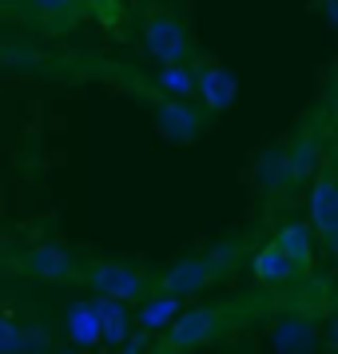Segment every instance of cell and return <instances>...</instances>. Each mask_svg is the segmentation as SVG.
<instances>
[{
  "label": "cell",
  "mask_w": 338,
  "mask_h": 354,
  "mask_svg": "<svg viewBox=\"0 0 338 354\" xmlns=\"http://www.w3.org/2000/svg\"><path fill=\"white\" fill-rule=\"evenodd\" d=\"M274 351L279 354H306L310 346H314V326L306 319H283L279 326H274Z\"/></svg>",
  "instance_id": "5bb4252c"
},
{
  "label": "cell",
  "mask_w": 338,
  "mask_h": 354,
  "mask_svg": "<svg viewBox=\"0 0 338 354\" xmlns=\"http://www.w3.org/2000/svg\"><path fill=\"white\" fill-rule=\"evenodd\" d=\"M156 124L160 131L171 140V144H191L195 136L203 131V112L191 108L187 100H160V108H156Z\"/></svg>",
  "instance_id": "5b68a950"
},
{
  "label": "cell",
  "mask_w": 338,
  "mask_h": 354,
  "mask_svg": "<svg viewBox=\"0 0 338 354\" xmlns=\"http://www.w3.org/2000/svg\"><path fill=\"white\" fill-rule=\"evenodd\" d=\"M20 267L32 274L36 283H72V274H76V255H72L68 247H60V243H36L32 251L24 255Z\"/></svg>",
  "instance_id": "277c9868"
},
{
  "label": "cell",
  "mask_w": 338,
  "mask_h": 354,
  "mask_svg": "<svg viewBox=\"0 0 338 354\" xmlns=\"http://www.w3.org/2000/svg\"><path fill=\"white\" fill-rule=\"evenodd\" d=\"M56 354H80V351H76V346H72V351H56Z\"/></svg>",
  "instance_id": "603a6c76"
},
{
  "label": "cell",
  "mask_w": 338,
  "mask_h": 354,
  "mask_svg": "<svg viewBox=\"0 0 338 354\" xmlns=\"http://www.w3.org/2000/svg\"><path fill=\"white\" fill-rule=\"evenodd\" d=\"M335 112H338V100H335Z\"/></svg>",
  "instance_id": "cb8c5ba5"
},
{
  "label": "cell",
  "mask_w": 338,
  "mask_h": 354,
  "mask_svg": "<svg viewBox=\"0 0 338 354\" xmlns=\"http://www.w3.org/2000/svg\"><path fill=\"white\" fill-rule=\"evenodd\" d=\"M283 160H287V171H290V183H299L314 171V160H319V147L314 140H299V144H290L283 151Z\"/></svg>",
  "instance_id": "2e32d148"
},
{
  "label": "cell",
  "mask_w": 338,
  "mask_h": 354,
  "mask_svg": "<svg viewBox=\"0 0 338 354\" xmlns=\"http://www.w3.org/2000/svg\"><path fill=\"white\" fill-rule=\"evenodd\" d=\"M88 287L104 295V299H120V303H135L144 295V274L135 271L131 263H115V259H104V263H92L88 267Z\"/></svg>",
  "instance_id": "7a4b0ae2"
},
{
  "label": "cell",
  "mask_w": 338,
  "mask_h": 354,
  "mask_svg": "<svg viewBox=\"0 0 338 354\" xmlns=\"http://www.w3.org/2000/svg\"><path fill=\"white\" fill-rule=\"evenodd\" d=\"M322 12H326V20H330V28L338 32V0H322Z\"/></svg>",
  "instance_id": "44dd1931"
},
{
  "label": "cell",
  "mask_w": 338,
  "mask_h": 354,
  "mask_svg": "<svg viewBox=\"0 0 338 354\" xmlns=\"http://www.w3.org/2000/svg\"><path fill=\"white\" fill-rule=\"evenodd\" d=\"M215 335H219V310L215 306H191V310H179L176 319H171V326H167V346L179 354L199 351Z\"/></svg>",
  "instance_id": "3957f363"
},
{
  "label": "cell",
  "mask_w": 338,
  "mask_h": 354,
  "mask_svg": "<svg viewBox=\"0 0 338 354\" xmlns=\"http://www.w3.org/2000/svg\"><path fill=\"white\" fill-rule=\"evenodd\" d=\"M310 231H319L322 239L338 231V179L319 176L310 183Z\"/></svg>",
  "instance_id": "ba28073f"
},
{
  "label": "cell",
  "mask_w": 338,
  "mask_h": 354,
  "mask_svg": "<svg viewBox=\"0 0 338 354\" xmlns=\"http://www.w3.org/2000/svg\"><path fill=\"white\" fill-rule=\"evenodd\" d=\"M211 279H215V263L211 259H179L176 267H167L163 271V290L167 295H179V299H187V295H199V290L207 287Z\"/></svg>",
  "instance_id": "52a82bcc"
},
{
  "label": "cell",
  "mask_w": 338,
  "mask_h": 354,
  "mask_svg": "<svg viewBox=\"0 0 338 354\" xmlns=\"http://www.w3.org/2000/svg\"><path fill=\"white\" fill-rule=\"evenodd\" d=\"M144 48L156 64H183L187 52H191L183 20L176 12H151L144 20Z\"/></svg>",
  "instance_id": "6da1fadb"
},
{
  "label": "cell",
  "mask_w": 338,
  "mask_h": 354,
  "mask_svg": "<svg viewBox=\"0 0 338 354\" xmlns=\"http://www.w3.org/2000/svg\"><path fill=\"white\" fill-rule=\"evenodd\" d=\"M326 346H330V354H338V315L330 319V326H326Z\"/></svg>",
  "instance_id": "ffe728a7"
},
{
  "label": "cell",
  "mask_w": 338,
  "mask_h": 354,
  "mask_svg": "<svg viewBox=\"0 0 338 354\" xmlns=\"http://www.w3.org/2000/svg\"><path fill=\"white\" fill-rule=\"evenodd\" d=\"M326 247H330V255L338 259V231H335V235H326Z\"/></svg>",
  "instance_id": "7402d4cb"
},
{
  "label": "cell",
  "mask_w": 338,
  "mask_h": 354,
  "mask_svg": "<svg viewBox=\"0 0 338 354\" xmlns=\"http://www.w3.org/2000/svg\"><path fill=\"white\" fill-rule=\"evenodd\" d=\"M96 310H100V346L120 351V346L128 342V335H131V310H128V303L96 295Z\"/></svg>",
  "instance_id": "30bf717a"
},
{
  "label": "cell",
  "mask_w": 338,
  "mask_h": 354,
  "mask_svg": "<svg viewBox=\"0 0 338 354\" xmlns=\"http://www.w3.org/2000/svg\"><path fill=\"white\" fill-rule=\"evenodd\" d=\"M147 351V335H128V342L120 346V354H144Z\"/></svg>",
  "instance_id": "d6986e66"
},
{
  "label": "cell",
  "mask_w": 338,
  "mask_h": 354,
  "mask_svg": "<svg viewBox=\"0 0 338 354\" xmlns=\"http://www.w3.org/2000/svg\"><path fill=\"white\" fill-rule=\"evenodd\" d=\"M64 330H68V342H72L76 351H92V346H100V310H96V299H80V303L68 306Z\"/></svg>",
  "instance_id": "9c48e42d"
},
{
  "label": "cell",
  "mask_w": 338,
  "mask_h": 354,
  "mask_svg": "<svg viewBox=\"0 0 338 354\" xmlns=\"http://www.w3.org/2000/svg\"><path fill=\"white\" fill-rule=\"evenodd\" d=\"M274 243L283 247V255H287L299 271H306V267L314 263V231H310V223H287L274 235Z\"/></svg>",
  "instance_id": "4fadbf2b"
},
{
  "label": "cell",
  "mask_w": 338,
  "mask_h": 354,
  "mask_svg": "<svg viewBox=\"0 0 338 354\" xmlns=\"http://www.w3.org/2000/svg\"><path fill=\"white\" fill-rule=\"evenodd\" d=\"M195 96H199V104L207 112H227L235 104V96H239V80H235V72H227L219 64H207L195 72Z\"/></svg>",
  "instance_id": "8992f818"
},
{
  "label": "cell",
  "mask_w": 338,
  "mask_h": 354,
  "mask_svg": "<svg viewBox=\"0 0 338 354\" xmlns=\"http://www.w3.org/2000/svg\"><path fill=\"white\" fill-rule=\"evenodd\" d=\"M0 354H20V322L0 310Z\"/></svg>",
  "instance_id": "e0dca14e"
},
{
  "label": "cell",
  "mask_w": 338,
  "mask_h": 354,
  "mask_svg": "<svg viewBox=\"0 0 338 354\" xmlns=\"http://www.w3.org/2000/svg\"><path fill=\"white\" fill-rule=\"evenodd\" d=\"M40 17H68V12H76V4L80 0H28Z\"/></svg>",
  "instance_id": "ac0fdd59"
},
{
  "label": "cell",
  "mask_w": 338,
  "mask_h": 354,
  "mask_svg": "<svg viewBox=\"0 0 338 354\" xmlns=\"http://www.w3.org/2000/svg\"><path fill=\"white\" fill-rule=\"evenodd\" d=\"M156 88L171 100H191L195 96V72L187 64H160Z\"/></svg>",
  "instance_id": "9a60e30c"
},
{
  "label": "cell",
  "mask_w": 338,
  "mask_h": 354,
  "mask_svg": "<svg viewBox=\"0 0 338 354\" xmlns=\"http://www.w3.org/2000/svg\"><path fill=\"white\" fill-rule=\"evenodd\" d=\"M251 274H255V283H263V287H283V283H290V279L299 274V267L283 255L279 243H267V247L251 259Z\"/></svg>",
  "instance_id": "8fae6325"
},
{
  "label": "cell",
  "mask_w": 338,
  "mask_h": 354,
  "mask_svg": "<svg viewBox=\"0 0 338 354\" xmlns=\"http://www.w3.org/2000/svg\"><path fill=\"white\" fill-rule=\"evenodd\" d=\"M179 310H183V299H179V295L160 290V295L144 299V306L135 310V319H131V322H135L144 335H156V330H167V326H171V319H176Z\"/></svg>",
  "instance_id": "7c38bea8"
}]
</instances>
